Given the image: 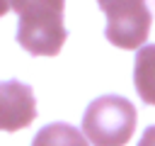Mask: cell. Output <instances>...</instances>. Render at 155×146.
I'll return each mask as SVG.
<instances>
[{
  "label": "cell",
  "instance_id": "cell-8",
  "mask_svg": "<svg viewBox=\"0 0 155 146\" xmlns=\"http://www.w3.org/2000/svg\"><path fill=\"white\" fill-rule=\"evenodd\" d=\"M7 10H12V0H0V17H2Z\"/></svg>",
  "mask_w": 155,
  "mask_h": 146
},
{
  "label": "cell",
  "instance_id": "cell-7",
  "mask_svg": "<svg viewBox=\"0 0 155 146\" xmlns=\"http://www.w3.org/2000/svg\"><path fill=\"white\" fill-rule=\"evenodd\" d=\"M138 146H155V127H148L140 136V144Z\"/></svg>",
  "mask_w": 155,
  "mask_h": 146
},
{
  "label": "cell",
  "instance_id": "cell-4",
  "mask_svg": "<svg viewBox=\"0 0 155 146\" xmlns=\"http://www.w3.org/2000/svg\"><path fill=\"white\" fill-rule=\"evenodd\" d=\"M36 117V102L29 85L19 80H2L0 83V129L2 131H19L29 127Z\"/></svg>",
  "mask_w": 155,
  "mask_h": 146
},
{
  "label": "cell",
  "instance_id": "cell-1",
  "mask_svg": "<svg viewBox=\"0 0 155 146\" xmlns=\"http://www.w3.org/2000/svg\"><path fill=\"white\" fill-rule=\"evenodd\" d=\"M65 0H12L19 15L17 41L34 56H56L65 44L63 27Z\"/></svg>",
  "mask_w": 155,
  "mask_h": 146
},
{
  "label": "cell",
  "instance_id": "cell-3",
  "mask_svg": "<svg viewBox=\"0 0 155 146\" xmlns=\"http://www.w3.org/2000/svg\"><path fill=\"white\" fill-rule=\"evenodd\" d=\"M107 15L104 34L119 49H140L150 34V10L145 0H97Z\"/></svg>",
  "mask_w": 155,
  "mask_h": 146
},
{
  "label": "cell",
  "instance_id": "cell-2",
  "mask_svg": "<svg viewBox=\"0 0 155 146\" xmlns=\"http://www.w3.org/2000/svg\"><path fill=\"white\" fill-rule=\"evenodd\" d=\"M82 131L94 146H124L136 131V107L121 95H102L87 105Z\"/></svg>",
  "mask_w": 155,
  "mask_h": 146
},
{
  "label": "cell",
  "instance_id": "cell-6",
  "mask_svg": "<svg viewBox=\"0 0 155 146\" xmlns=\"http://www.w3.org/2000/svg\"><path fill=\"white\" fill-rule=\"evenodd\" d=\"M31 146H90V144H87V136H82L75 127L56 122V124L44 127L34 136Z\"/></svg>",
  "mask_w": 155,
  "mask_h": 146
},
{
  "label": "cell",
  "instance_id": "cell-5",
  "mask_svg": "<svg viewBox=\"0 0 155 146\" xmlns=\"http://www.w3.org/2000/svg\"><path fill=\"white\" fill-rule=\"evenodd\" d=\"M133 83L145 105H155V44H145L136 54Z\"/></svg>",
  "mask_w": 155,
  "mask_h": 146
}]
</instances>
